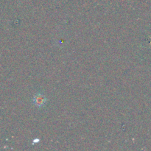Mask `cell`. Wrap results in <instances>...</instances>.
<instances>
[{"label":"cell","mask_w":151,"mask_h":151,"mask_svg":"<svg viewBox=\"0 0 151 151\" xmlns=\"http://www.w3.org/2000/svg\"><path fill=\"white\" fill-rule=\"evenodd\" d=\"M33 103L35 106H38V107H43L46 105L47 103V98L45 96H44L41 94H36L34 96L33 98Z\"/></svg>","instance_id":"1"}]
</instances>
